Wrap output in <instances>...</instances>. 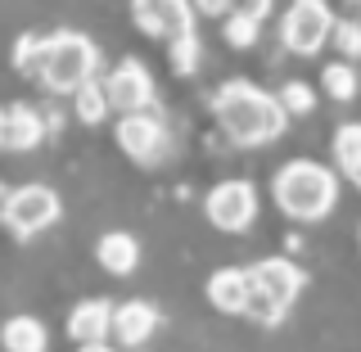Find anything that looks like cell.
Segmentation results:
<instances>
[{"mask_svg": "<svg viewBox=\"0 0 361 352\" xmlns=\"http://www.w3.org/2000/svg\"><path fill=\"white\" fill-rule=\"evenodd\" d=\"M334 14L325 0H293L280 18V41L289 45L293 54H321V45L330 41Z\"/></svg>", "mask_w": 361, "mask_h": 352, "instance_id": "5b68a950", "label": "cell"}, {"mask_svg": "<svg viewBox=\"0 0 361 352\" xmlns=\"http://www.w3.org/2000/svg\"><path fill=\"white\" fill-rule=\"evenodd\" d=\"M190 5H195L199 14H208V18H221V14H231L235 0H190Z\"/></svg>", "mask_w": 361, "mask_h": 352, "instance_id": "d4e9b609", "label": "cell"}, {"mask_svg": "<svg viewBox=\"0 0 361 352\" xmlns=\"http://www.w3.org/2000/svg\"><path fill=\"white\" fill-rule=\"evenodd\" d=\"M131 18L145 37H163V41L195 32V5L190 0H131Z\"/></svg>", "mask_w": 361, "mask_h": 352, "instance_id": "ba28073f", "label": "cell"}, {"mask_svg": "<svg viewBox=\"0 0 361 352\" xmlns=\"http://www.w3.org/2000/svg\"><path fill=\"white\" fill-rule=\"evenodd\" d=\"M330 41H334L338 50L348 54V59H361V23H353V18H343V23H338V18H334Z\"/></svg>", "mask_w": 361, "mask_h": 352, "instance_id": "603a6c76", "label": "cell"}, {"mask_svg": "<svg viewBox=\"0 0 361 352\" xmlns=\"http://www.w3.org/2000/svg\"><path fill=\"white\" fill-rule=\"evenodd\" d=\"M257 18L253 9H240V14H226V41L235 45V50H248V45L257 41Z\"/></svg>", "mask_w": 361, "mask_h": 352, "instance_id": "ffe728a7", "label": "cell"}, {"mask_svg": "<svg viewBox=\"0 0 361 352\" xmlns=\"http://www.w3.org/2000/svg\"><path fill=\"white\" fill-rule=\"evenodd\" d=\"M271 195H276L280 212H289L293 221H321L338 203V181L330 167L312 163V158H293V163H285L276 172Z\"/></svg>", "mask_w": 361, "mask_h": 352, "instance_id": "7a4b0ae2", "label": "cell"}, {"mask_svg": "<svg viewBox=\"0 0 361 352\" xmlns=\"http://www.w3.org/2000/svg\"><path fill=\"white\" fill-rule=\"evenodd\" d=\"M95 257L109 276H131V271L140 267V244H135V235H127V231H109V235H99Z\"/></svg>", "mask_w": 361, "mask_h": 352, "instance_id": "9a60e30c", "label": "cell"}, {"mask_svg": "<svg viewBox=\"0 0 361 352\" xmlns=\"http://www.w3.org/2000/svg\"><path fill=\"white\" fill-rule=\"evenodd\" d=\"M104 95H109V109L118 113H131V109H149L154 104V77L145 63H118L113 73L104 77Z\"/></svg>", "mask_w": 361, "mask_h": 352, "instance_id": "30bf717a", "label": "cell"}, {"mask_svg": "<svg viewBox=\"0 0 361 352\" xmlns=\"http://www.w3.org/2000/svg\"><path fill=\"white\" fill-rule=\"evenodd\" d=\"M95 68H99V50L82 32H54V37H41V59L32 77L54 95H73L82 82L95 77Z\"/></svg>", "mask_w": 361, "mask_h": 352, "instance_id": "3957f363", "label": "cell"}, {"mask_svg": "<svg viewBox=\"0 0 361 352\" xmlns=\"http://www.w3.org/2000/svg\"><path fill=\"white\" fill-rule=\"evenodd\" d=\"M0 344H5L9 352H41L45 344H50V334H45V325L37 321V316H9L5 330H0Z\"/></svg>", "mask_w": 361, "mask_h": 352, "instance_id": "2e32d148", "label": "cell"}, {"mask_svg": "<svg viewBox=\"0 0 361 352\" xmlns=\"http://www.w3.org/2000/svg\"><path fill=\"white\" fill-rule=\"evenodd\" d=\"M203 212H208V221L217 226V231L240 235L257 221V190L248 186V181H221V186L208 190Z\"/></svg>", "mask_w": 361, "mask_h": 352, "instance_id": "8992f818", "label": "cell"}, {"mask_svg": "<svg viewBox=\"0 0 361 352\" xmlns=\"http://www.w3.org/2000/svg\"><path fill=\"white\" fill-rule=\"evenodd\" d=\"M5 195H9V190H5V186H0V203H5Z\"/></svg>", "mask_w": 361, "mask_h": 352, "instance_id": "83f0119b", "label": "cell"}, {"mask_svg": "<svg viewBox=\"0 0 361 352\" xmlns=\"http://www.w3.org/2000/svg\"><path fill=\"white\" fill-rule=\"evenodd\" d=\"M0 150H5V109H0Z\"/></svg>", "mask_w": 361, "mask_h": 352, "instance_id": "484cf974", "label": "cell"}, {"mask_svg": "<svg viewBox=\"0 0 361 352\" xmlns=\"http://www.w3.org/2000/svg\"><path fill=\"white\" fill-rule=\"evenodd\" d=\"M212 113H217L221 131L235 145H271L285 135V122H289L285 104L253 82H226L212 95Z\"/></svg>", "mask_w": 361, "mask_h": 352, "instance_id": "6da1fadb", "label": "cell"}, {"mask_svg": "<svg viewBox=\"0 0 361 352\" xmlns=\"http://www.w3.org/2000/svg\"><path fill=\"white\" fill-rule=\"evenodd\" d=\"M154 325H158V312L145 298H131V303H122V308H113V339H118L122 348H140L145 339L154 334Z\"/></svg>", "mask_w": 361, "mask_h": 352, "instance_id": "4fadbf2b", "label": "cell"}, {"mask_svg": "<svg viewBox=\"0 0 361 352\" xmlns=\"http://www.w3.org/2000/svg\"><path fill=\"white\" fill-rule=\"evenodd\" d=\"M41 140H45L41 113L32 109V104H9V109H5V150L27 154V150H37Z\"/></svg>", "mask_w": 361, "mask_h": 352, "instance_id": "5bb4252c", "label": "cell"}, {"mask_svg": "<svg viewBox=\"0 0 361 352\" xmlns=\"http://www.w3.org/2000/svg\"><path fill=\"white\" fill-rule=\"evenodd\" d=\"M353 181H357V190H361V167H357V172H353Z\"/></svg>", "mask_w": 361, "mask_h": 352, "instance_id": "4316f807", "label": "cell"}, {"mask_svg": "<svg viewBox=\"0 0 361 352\" xmlns=\"http://www.w3.org/2000/svg\"><path fill=\"white\" fill-rule=\"evenodd\" d=\"M276 99L285 104V113H293V118H302V113H312V109H316V95H312V86H307V82H285Z\"/></svg>", "mask_w": 361, "mask_h": 352, "instance_id": "7402d4cb", "label": "cell"}, {"mask_svg": "<svg viewBox=\"0 0 361 352\" xmlns=\"http://www.w3.org/2000/svg\"><path fill=\"white\" fill-rule=\"evenodd\" d=\"M0 221L14 240H32L59 221V195L50 186H18L0 203Z\"/></svg>", "mask_w": 361, "mask_h": 352, "instance_id": "277c9868", "label": "cell"}, {"mask_svg": "<svg viewBox=\"0 0 361 352\" xmlns=\"http://www.w3.org/2000/svg\"><path fill=\"white\" fill-rule=\"evenodd\" d=\"M321 86H325V95H330V99H338V104H343V99L357 95L361 82H357V68L348 63V59H338V63H330V68L321 73Z\"/></svg>", "mask_w": 361, "mask_h": 352, "instance_id": "d6986e66", "label": "cell"}, {"mask_svg": "<svg viewBox=\"0 0 361 352\" xmlns=\"http://www.w3.org/2000/svg\"><path fill=\"white\" fill-rule=\"evenodd\" d=\"M167 45H172V50H167V54H172V68H176L180 77H190L199 68V54H203L199 50V37H195V32H180V37H172Z\"/></svg>", "mask_w": 361, "mask_h": 352, "instance_id": "44dd1931", "label": "cell"}, {"mask_svg": "<svg viewBox=\"0 0 361 352\" xmlns=\"http://www.w3.org/2000/svg\"><path fill=\"white\" fill-rule=\"evenodd\" d=\"M118 145L135 163L158 167L167 158V127L149 109H131V113H122V122H118Z\"/></svg>", "mask_w": 361, "mask_h": 352, "instance_id": "52a82bcc", "label": "cell"}, {"mask_svg": "<svg viewBox=\"0 0 361 352\" xmlns=\"http://www.w3.org/2000/svg\"><path fill=\"white\" fill-rule=\"evenodd\" d=\"M334 163H338V172H348V176L361 167V122H343V127L334 131Z\"/></svg>", "mask_w": 361, "mask_h": 352, "instance_id": "ac0fdd59", "label": "cell"}, {"mask_svg": "<svg viewBox=\"0 0 361 352\" xmlns=\"http://www.w3.org/2000/svg\"><path fill=\"white\" fill-rule=\"evenodd\" d=\"M248 280H253L257 293H267L271 303H280V308H293L298 303L302 285H307V276H302V267H293L289 257H262L257 267H248Z\"/></svg>", "mask_w": 361, "mask_h": 352, "instance_id": "9c48e42d", "label": "cell"}, {"mask_svg": "<svg viewBox=\"0 0 361 352\" xmlns=\"http://www.w3.org/2000/svg\"><path fill=\"white\" fill-rule=\"evenodd\" d=\"M353 5H361V0H353Z\"/></svg>", "mask_w": 361, "mask_h": 352, "instance_id": "f1b7e54d", "label": "cell"}, {"mask_svg": "<svg viewBox=\"0 0 361 352\" xmlns=\"http://www.w3.org/2000/svg\"><path fill=\"white\" fill-rule=\"evenodd\" d=\"M37 59H41V37H37V32L18 37V41H14V68L32 77V73H37Z\"/></svg>", "mask_w": 361, "mask_h": 352, "instance_id": "cb8c5ba5", "label": "cell"}, {"mask_svg": "<svg viewBox=\"0 0 361 352\" xmlns=\"http://www.w3.org/2000/svg\"><path fill=\"white\" fill-rule=\"evenodd\" d=\"M248 267H221L208 276V303L226 316H244V303H248Z\"/></svg>", "mask_w": 361, "mask_h": 352, "instance_id": "7c38bea8", "label": "cell"}, {"mask_svg": "<svg viewBox=\"0 0 361 352\" xmlns=\"http://www.w3.org/2000/svg\"><path fill=\"white\" fill-rule=\"evenodd\" d=\"M73 109H77V118L86 122V127H95V122H104L109 118V95H104V82H95V77H90V82H82L73 90Z\"/></svg>", "mask_w": 361, "mask_h": 352, "instance_id": "e0dca14e", "label": "cell"}, {"mask_svg": "<svg viewBox=\"0 0 361 352\" xmlns=\"http://www.w3.org/2000/svg\"><path fill=\"white\" fill-rule=\"evenodd\" d=\"M68 334L82 348H104V339L113 334V303L109 298H86L77 303L68 316Z\"/></svg>", "mask_w": 361, "mask_h": 352, "instance_id": "8fae6325", "label": "cell"}]
</instances>
